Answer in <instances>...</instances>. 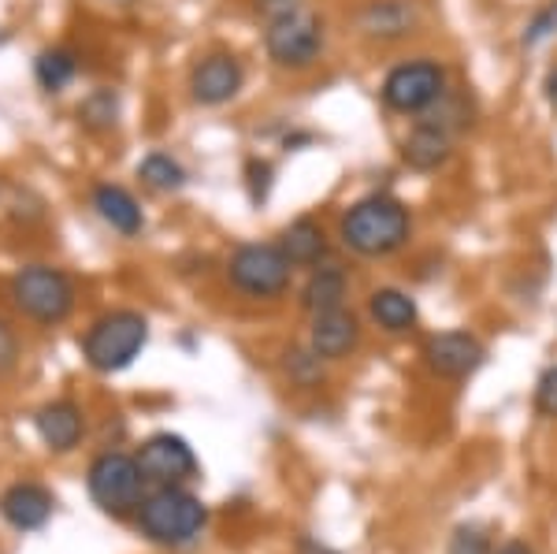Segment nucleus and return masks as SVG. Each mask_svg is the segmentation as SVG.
I'll return each mask as SVG.
<instances>
[{
  "mask_svg": "<svg viewBox=\"0 0 557 554\" xmlns=\"http://www.w3.org/2000/svg\"><path fill=\"white\" fill-rule=\"evenodd\" d=\"M338 235L361 257H391L409 243L412 212L394 194H368L343 212Z\"/></svg>",
  "mask_w": 557,
  "mask_h": 554,
  "instance_id": "obj_1",
  "label": "nucleus"
},
{
  "mask_svg": "<svg viewBox=\"0 0 557 554\" xmlns=\"http://www.w3.org/2000/svg\"><path fill=\"white\" fill-rule=\"evenodd\" d=\"M146 343L149 320L134 309H115L89 324L83 338V357L97 372H123L134 365V357L146 350Z\"/></svg>",
  "mask_w": 557,
  "mask_h": 554,
  "instance_id": "obj_2",
  "label": "nucleus"
},
{
  "mask_svg": "<svg viewBox=\"0 0 557 554\" xmlns=\"http://www.w3.org/2000/svg\"><path fill=\"white\" fill-rule=\"evenodd\" d=\"M205 521H209L205 503L183 488H160L149 498H141L138 506V529L152 543H164V547L190 543L194 535H201Z\"/></svg>",
  "mask_w": 557,
  "mask_h": 554,
  "instance_id": "obj_3",
  "label": "nucleus"
},
{
  "mask_svg": "<svg viewBox=\"0 0 557 554\" xmlns=\"http://www.w3.org/2000/svg\"><path fill=\"white\" fill-rule=\"evenodd\" d=\"M12 301L34 324H64L75 309V283L64 268L26 264L12 275Z\"/></svg>",
  "mask_w": 557,
  "mask_h": 554,
  "instance_id": "obj_4",
  "label": "nucleus"
},
{
  "mask_svg": "<svg viewBox=\"0 0 557 554\" xmlns=\"http://www.w3.org/2000/svg\"><path fill=\"white\" fill-rule=\"evenodd\" d=\"M446 67L431 57L401 60L383 78V104L398 115H424L446 97Z\"/></svg>",
  "mask_w": 557,
  "mask_h": 554,
  "instance_id": "obj_5",
  "label": "nucleus"
},
{
  "mask_svg": "<svg viewBox=\"0 0 557 554\" xmlns=\"http://www.w3.org/2000/svg\"><path fill=\"white\" fill-rule=\"evenodd\" d=\"M294 264L286 261V254L272 243H242L227 261V280L231 287L242 291L246 298H278L290 287Z\"/></svg>",
  "mask_w": 557,
  "mask_h": 554,
  "instance_id": "obj_6",
  "label": "nucleus"
},
{
  "mask_svg": "<svg viewBox=\"0 0 557 554\" xmlns=\"http://www.w3.org/2000/svg\"><path fill=\"white\" fill-rule=\"evenodd\" d=\"M264 49H268V60H272L275 67H283V71L312 67L320 60V52H323V20L301 4L298 12L268 23Z\"/></svg>",
  "mask_w": 557,
  "mask_h": 554,
  "instance_id": "obj_7",
  "label": "nucleus"
},
{
  "mask_svg": "<svg viewBox=\"0 0 557 554\" xmlns=\"http://www.w3.org/2000/svg\"><path fill=\"white\" fill-rule=\"evenodd\" d=\"M141 484H146V477H141L138 461L120 451H108L89 466V495L112 517H123L134 506H141Z\"/></svg>",
  "mask_w": 557,
  "mask_h": 554,
  "instance_id": "obj_8",
  "label": "nucleus"
},
{
  "mask_svg": "<svg viewBox=\"0 0 557 554\" xmlns=\"http://www.w3.org/2000/svg\"><path fill=\"white\" fill-rule=\"evenodd\" d=\"M138 469L149 484H160V488H178L183 480L197 477V454L194 446L183 440V435H172V432H157L141 443L138 451Z\"/></svg>",
  "mask_w": 557,
  "mask_h": 554,
  "instance_id": "obj_9",
  "label": "nucleus"
},
{
  "mask_svg": "<svg viewBox=\"0 0 557 554\" xmlns=\"http://www.w3.org/2000/svg\"><path fill=\"white\" fill-rule=\"evenodd\" d=\"M246 83V71H242L238 57L231 52H209L201 57L190 71V97L205 109H220V104L235 101Z\"/></svg>",
  "mask_w": 557,
  "mask_h": 554,
  "instance_id": "obj_10",
  "label": "nucleus"
},
{
  "mask_svg": "<svg viewBox=\"0 0 557 554\" xmlns=\"http://www.w3.org/2000/svg\"><path fill=\"white\" fill-rule=\"evenodd\" d=\"M483 357H487L483 343L472 332H461V328H454V332H438L424 343V365L443 380L472 377V372L483 365Z\"/></svg>",
  "mask_w": 557,
  "mask_h": 554,
  "instance_id": "obj_11",
  "label": "nucleus"
},
{
  "mask_svg": "<svg viewBox=\"0 0 557 554\" xmlns=\"http://www.w3.org/2000/svg\"><path fill=\"white\" fill-rule=\"evenodd\" d=\"M357 26L372 41H401L417 34L420 12L412 0H368L361 15H357Z\"/></svg>",
  "mask_w": 557,
  "mask_h": 554,
  "instance_id": "obj_12",
  "label": "nucleus"
},
{
  "mask_svg": "<svg viewBox=\"0 0 557 554\" xmlns=\"http://www.w3.org/2000/svg\"><path fill=\"white\" fill-rule=\"evenodd\" d=\"M361 343V324H357L354 312L346 309H331L312 317V332H309V350L320 357V361H343L357 350Z\"/></svg>",
  "mask_w": 557,
  "mask_h": 554,
  "instance_id": "obj_13",
  "label": "nucleus"
},
{
  "mask_svg": "<svg viewBox=\"0 0 557 554\" xmlns=\"http://www.w3.org/2000/svg\"><path fill=\"white\" fill-rule=\"evenodd\" d=\"M450 157H454V138L428 120H420L406 134V141H401V160H406L412 172H438Z\"/></svg>",
  "mask_w": 557,
  "mask_h": 554,
  "instance_id": "obj_14",
  "label": "nucleus"
},
{
  "mask_svg": "<svg viewBox=\"0 0 557 554\" xmlns=\"http://www.w3.org/2000/svg\"><path fill=\"white\" fill-rule=\"evenodd\" d=\"M0 514L20 532L41 529L52 517V495L41 484H12L0 495Z\"/></svg>",
  "mask_w": 557,
  "mask_h": 554,
  "instance_id": "obj_15",
  "label": "nucleus"
},
{
  "mask_svg": "<svg viewBox=\"0 0 557 554\" xmlns=\"http://www.w3.org/2000/svg\"><path fill=\"white\" fill-rule=\"evenodd\" d=\"M34 424H38V435L45 440V446H49V451H60V454L75 451L86 432V417L75 402H49L45 409H38Z\"/></svg>",
  "mask_w": 557,
  "mask_h": 554,
  "instance_id": "obj_16",
  "label": "nucleus"
},
{
  "mask_svg": "<svg viewBox=\"0 0 557 554\" xmlns=\"http://www.w3.org/2000/svg\"><path fill=\"white\" fill-rule=\"evenodd\" d=\"M94 209H97V217H101L112 231H120L123 238L141 235V227H146L141 205L134 201L131 190H123V186H115V183L94 186Z\"/></svg>",
  "mask_w": 557,
  "mask_h": 554,
  "instance_id": "obj_17",
  "label": "nucleus"
},
{
  "mask_svg": "<svg viewBox=\"0 0 557 554\" xmlns=\"http://www.w3.org/2000/svg\"><path fill=\"white\" fill-rule=\"evenodd\" d=\"M278 249H283L286 261H290L294 268H317L323 257H327V231H323L320 220L298 217L290 227L283 231Z\"/></svg>",
  "mask_w": 557,
  "mask_h": 554,
  "instance_id": "obj_18",
  "label": "nucleus"
},
{
  "mask_svg": "<svg viewBox=\"0 0 557 554\" xmlns=\"http://www.w3.org/2000/svg\"><path fill=\"white\" fill-rule=\"evenodd\" d=\"M346 287H349V280H346L343 268H335V264H323L320 268L317 264L309 280H305V287H301V306L309 309L312 317H320V312H331V309H343Z\"/></svg>",
  "mask_w": 557,
  "mask_h": 554,
  "instance_id": "obj_19",
  "label": "nucleus"
},
{
  "mask_svg": "<svg viewBox=\"0 0 557 554\" xmlns=\"http://www.w3.org/2000/svg\"><path fill=\"white\" fill-rule=\"evenodd\" d=\"M368 312H372L375 324H380L383 332H391V335L409 332V328L417 324V317H420L417 301H412L409 294H406V291H398V287L375 291L372 298H368Z\"/></svg>",
  "mask_w": 557,
  "mask_h": 554,
  "instance_id": "obj_20",
  "label": "nucleus"
},
{
  "mask_svg": "<svg viewBox=\"0 0 557 554\" xmlns=\"http://www.w3.org/2000/svg\"><path fill=\"white\" fill-rule=\"evenodd\" d=\"M75 75H78V60L71 49H45L34 60V78H38L45 94H60L64 86L75 83Z\"/></svg>",
  "mask_w": 557,
  "mask_h": 554,
  "instance_id": "obj_21",
  "label": "nucleus"
},
{
  "mask_svg": "<svg viewBox=\"0 0 557 554\" xmlns=\"http://www.w3.org/2000/svg\"><path fill=\"white\" fill-rule=\"evenodd\" d=\"M78 123L89 131V134H104L112 131L115 123H120V94L115 89H94V94H86L83 101H78Z\"/></svg>",
  "mask_w": 557,
  "mask_h": 554,
  "instance_id": "obj_22",
  "label": "nucleus"
},
{
  "mask_svg": "<svg viewBox=\"0 0 557 554\" xmlns=\"http://www.w3.org/2000/svg\"><path fill=\"white\" fill-rule=\"evenodd\" d=\"M138 178L149 186V190L172 194V190H183L186 186V168L178 164L172 153H149L138 164Z\"/></svg>",
  "mask_w": 557,
  "mask_h": 554,
  "instance_id": "obj_23",
  "label": "nucleus"
},
{
  "mask_svg": "<svg viewBox=\"0 0 557 554\" xmlns=\"http://www.w3.org/2000/svg\"><path fill=\"white\" fill-rule=\"evenodd\" d=\"M446 554H491V535L483 525H461L450 535V547Z\"/></svg>",
  "mask_w": 557,
  "mask_h": 554,
  "instance_id": "obj_24",
  "label": "nucleus"
},
{
  "mask_svg": "<svg viewBox=\"0 0 557 554\" xmlns=\"http://www.w3.org/2000/svg\"><path fill=\"white\" fill-rule=\"evenodd\" d=\"M272 164L268 160H260V157H253L246 164V186H249V198H253V205H260V201H268V194H272Z\"/></svg>",
  "mask_w": 557,
  "mask_h": 554,
  "instance_id": "obj_25",
  "label": "nucleus"
},
{
  "mask_svg": "<svg viewBox=\"0 0 557 554\" xmlns=\"http://www.w3.org/2000/svg\"><path fill=\"white\" fill-rule=\"evenodd\" d=\"M535 409L543 417H554L557 421V365H550L535 383Z\"/></svg>",
  "mask_w": 557,
  "mask_h": 554,
  "instance_id": "obj_26",
  "label": "nucleus"
},
{
  "mask_svg": "<svg viewBox=\"0 0 557 554\" xmlns=\"http://www.w3.org/2000/svg\"><path fill=\"white\" fill-rule=\"evenodd\" d=\"M15 365H20V335H15V328L0 317V377H8Z\"/></svg>",
  "mask_w": 557,
  "mask_h": 554,
  "instance_id": "obj_27",
  "label": "nucleus"
},
{
  "mask_svg": "<svg viewBox=\"0 0 557 554\" xmlns=\"http://www.w3.org/2000/svg\"><path fill=\"white\" fill-rule=\"evenodd\" d=\"M557 30V0L550 8H543V12L535 15L532 20V26L524 30V45H535V41H543L546 34H554Z\"/></svg>",
  "mask_w": 557,
  "mask_h": 554,
  "instance_id": "obj_28",
  "label": "nucleus"
},
{
  "mask_svg": "<svg viewBox=\"0 0 557 554\" xmlns=\"http://www.w3.org/2000/svg\"><path fill=\"white\" fill-rule=\"evenodd\" d=\"M253 8H257V15L268 23H275V20H283V15H290V12H298L301 8V0H253Z\"/></svg>",
  "mask_w": 557,
  "mask_h": 554,
  "instance_id": "obj_29",
  "label": "nucleus"
},
{
  "mask_svg": "<svg viewBox=\"0 0 557 554\" xmlns=\"http://www.w3.org/2000/svg\"><path fill=\"white\" fill-rule=\"evenodd\" d=\"M543 97H546V104H550V112L557 115V64L546 71V78H543Z\"/></svg>",
  "mask_w": 557,
  "mask_h": 554,
  "instance_id": "obj_30",
  "label": "nucleus"
},
{
  "mask_svg": "<svg viewBox=\"0 0 557 554\" xmlns=\"http://www.w3.org/2000/svg\"><path fill=\"white\" fill-rule=\"evenodd\" d=\"M498 554H532V547H528V543H506V547H502Z\"/></svg>",
  "mask_w": 557,
  "mask_h": 554,
  "instance_id": "obj_31",
  "label": "nucleus"
}]
</instances>
